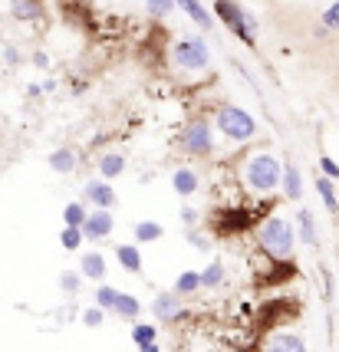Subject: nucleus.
<instances>
[{"instance_id": "nucleus-13", "label": "nucleus", "mask_w": 339, "mask_h": 352, "mask_svg": "<svg viewBox=\"0 0 339 352\" xmlns=\"http://www.w3.org/2000/svg\"><path fill=\"white\" fill-rule=\"evenodd\" d=\"M263 352H307V339L300 333H274L263 342Z\"/></svg>"}, {"instance_id": "nucleus-17", "label": "nucleus", "mask_w": 339, "mask_h": 352, "mask_svg": "<svg viewBox=\"0 0 339 352\" xmlns=\"http://www.w3.org/2000/svg\"><path fill=\"white\" fill-rule=\"evenodd\" d=\"M280 191H283V198H290V201L303 198V175H300V168H296L293 162L283 165V182H280Z\"/></svg>"}, {"instance_id": "nucleus-21", "label": "nucleus", "mask_w": 339, "mask_h": 352, "mask_svg": "<svg viewBox=\"0 0 339 352\" xmlns=\"http://www.w3.org/2000/svg\"><path fill=\"white\" fill-rule=\"evenodd\" d=\"M76 165H79V155L73 148H56L50 155V171H56V175H73Z\"/></svg>"}, {"instance_id": "nucleus-5", "label": "nucleus", "mask_w": 339, "mask_h": 352, "mask_svg": "<svg viewBox=\"0 0 339 352\" xmlns=\"http://www.w3.org/2000/svg\"><path fill=\"white\" fill-rule=\"evenodd\" d=\"M178 145L188 158H208L215 152V129L208 119H191L178 135Z\"/></svg>"}, {"instance_id": "nucleus-3", "label": "nucleus", "mask_w": 339, "mask_h": 352, "mask_svg": "<svg viewBox=\"0 0 339 352\" xmlns=\"http://www.w3.org/2000/svg\"><path fill=\"white\" fill-rule=\"evenodd\" d=\"M215 16L244 46H257V20L247 14L237 0H215Z\"/></svg>"}, {"instance_id": "nucleus-36", "label": "nucleus", "mask_w": 339, "mask_h": 352, "mask_svg": "<svg viewBox=\"0 0 339 352\" xmlns=\"http://www.w3.org/2000/svg\"><path fill=\"white\" fill-rule=\"evenodd\" d=\"M188 241H191V244L198 247V250H208V241H204V237H201V234H198L195 228H191V234H188Z\"/></svg>"}, {"instance_id": "nucleus-9", "label": "nucleus", "mask_w": 339, "mask_h": 352, "mask_svg": "<svg viewBox=\"0 0 339 352\" xmlns=\"http://www.w3.org/2000/svg\"><path fill=\"white\" fill-rule=\"evenodd\" d=\"M83 201H86V204H93V211H112L119 198H116L112 182L93 178V182H86V188H83Z\"/></svg>"}, {"instance_id": "nucleus-22", "label": "nucleus", "mask_w": 339, "mask_h": 352, "mask_svg": "<svg viewBox=\"0 0 339 352\" xmlns=\"http://www.w3.org/2000/svg\"><path fill=\"white\" fill-rule=\"evenodd\" d=\"M316 195H320V201H323V208L329 214H339V198H336V184H333V178L316 175Z\"/></svg>"}, {"instance_id": "nucleus-28", "label": "nucleus", "mask_w": 339, "mask_h": 352, "mask_svg": "<svg viewBox=\"0 0 339 352\" xmlns=\"http://www.w3.org/2000/svg\"><path fill=\"white\" fill-rule=\"evenodd\" d=\"M119 287H112V283H99V290L93 293L96 296V307L106 309V313H112V307H116V300H119Z\"/></svg>"}, {"instance_id": "nucleus-25", "label": "nucleus", "mask_w": 339, "mask_h": 352, "mask_svg": "<svg viewBox=\"0 0 339 352\" xmlns=\"http://www.w3.org/2000/svg\"><path fill=\"white\" fill-rule=\"evenodd\" d=\"M132 234H135V244H155V241H162L165 228H162L158 221H139Z\"/></svg>"}, {"instance_id": "nucleus-4", "label": "nucleus", "mask_w": 339, "mask_h": 352, "mask_svg": "<svg viewBox=\"0 0 339 352\" xmlns=\"http://www.w3.org/2000/svg\"><path fill=\"white\" fill-rule=\"evenodd\" d=\"M215 125L228 142H250L257 135V119L241 106H221L215 116Z\"/></svg>"}, {"instance_id": "nucleus-1", "label": "nucleus", "mask_w": 339, "mask_h": 352, "mask_svg": "<svg viewBox=\"0 0 339 352\" xmlns=\"http://www.w3.org/2000/svg\"><path fill=\"white\" fill-rule=\"evenodd\" d=\"M257 247L270 261H290L296 250V228L287 217H267L257 224Z\"/></svg>"}, {"instance_id": "nucleus-6", "label": "nucleus", "mask_w": 339, "mask_h": 352, "mask_svg": "<svg viewBox=\"0 0 339 352\" xmlns=\"http://www.w3.org/2000/svg\"><path fill=\"white\" fill-rule=\"evenodd\" d=\"M171 60H175V66H178L182 73H201V69H208V63H211V46L204 43L201 36H185V40L175 43Z\"/></svg>"}, {"instance_id": "nucleus-2", "label": "nucleus", "mask_w": 339, "mask_h": 352, "mask_svg": "<svg viewBox=\"0 0 339 352\" xmlns=\"http://www.w3.org/2000/svg\"><path fill=\"white\" fill-rule=\"evenodd\" d=\"M244 182L254 195H274L283 182V162L270 152L250 155L244 165Z\"/></svg>"}, {"instance_id": "nucleus-32", "label": "nucleus", "mask_w": 339, "mask_h": 352, "mask_svg": "<svg viewBox=\"0 0 339 352\" xmlns=\"http://www.w3.org/2000/svg\"><path fill=\"white\" fill-rule=\"evenodd\" d=\"M320 27H323V33H329V30H336V27H339V0L333 3V7H326V10H323V16H320Z\"/></svg>"}, {"instance_id": "nucleus-34", "label": "nucleus", "mask_w": 339, "mask_h": 352, "mask_svg": "<svg viewBox=\"0 0 339 352\" xmlns=\"http://www.w3.org/2000/svg\"><path fill=\"white\" fill-rule=\"evenodd\" d=\"M320 171H323L326 178H333V182H336L339 178V162L336 158H329V155H323V158H320Z\"/></svg>"}, {"instance_id": "nucleus-26", "label": "nucleus", "mask_w": 339, "mask_h": 352, "mask_svg": "<svg viewBox=\"0 0 339 352\" xmlns=\"http://www.w3.org/2000/svg\"><path fill=\"white\" fill-rule=\"evenodd\" d=\"M198 290H201V270H182L178 280H175V293L178 296H191Z\"/></svg>"}, {"instance_id": "nucleus-23", "label": "nucleus", "mask_w": 339, "mask_h": 352, "mask_svg": "<svg viewBox=\"0 0 339 352\" xmlns=\"http://www.w3.org/2000/svg\"><path fill=\"white\" fill-rule=\"evenodd\" d=\"M10 14L17 20H23V23H30V20L43 16V3L40 0H10Z\"/></svg>"}, {"instance_id": "nucleus-35", "label": "nucleus", "mask_w": 339, "mask_h": 352, "mask_svg": "<svg viewBox=\"0 0 339 352\" xmlns=\"http://www.w3.org/2000/svg\"><path fill=\"white\" fill-rule=\"evenodd\" d=\"M182 224H185V228H198V224H201V211H198V208H188V204H185V208H182Z\"/></svg>"}, {"instance_id": "nucleus-8", "label": "nucleus", "mask_w": 339, "mask_h": 352, "mask_svg": "<svg viewBox=\"0 0 339 352\" xmlns=\"http://www.w3.org/2000/svg\"><path fill=\"white\" fill-rule=\"evenodd\" d=\"M152 316L162 322H178L185 320V296H178V293H155L152 300Z\"/></svg>"}, {"instance_id": "nucleus-7", "label": "nucleus", "mask_w": 339, "mask_h": 352, "mask_svg": "<svg viewBox=\"0 0 339 352\" xmlns=\"http://www.w3.org/2000/svg\"><path fill=\"white\" fill-rule=\"evenodd\" d=\"M250 224H254V214L247 208H231V211H217V221L211 224V230L221 234V237H237Z\"/></svg>"}, {"instance_id": "nucleus-31", "label": "nucleus", "mask_w": 339, "mask_h": 352, "mask_svg": "<svg viewBox=\"0 0 339 352\" xmlns=\"http://www.w3.org/2000/svg\"><path fill=\"white\" fill-rule=\"evenodd\" d=\"M79 283H83V274H79V270H63L60 274L63 293H79Z\"/></svg>"}, {"instance_id": "nucleus-20", "label": "nucleus", "mask_w": 339, "mask_h": 352, "mask_svg": "<svg viewBox=\"0 0 339 352\" xmlns=\"http://www.w3.org/2000/svg\"><path fill=\"white\" fill-rule=\"evenodd\" d=\"M122 171H125V155L106 152L102 158H99V178H102V182H116Z\"/></svg>"}, {"instance_id": "nucleus-24", "label": "nucleus", "mask_w": 339, "mask_h": 352, "mask_svg": "<svg viewBox=\"0 0 339 352\" xmlns=\"http://www.w3.org/2000/svg\"><path fill=\"white\" fill-rule=\"evenodd\" d=\"M86 217H89L86 201H69V204L63 208V228H83V224H86Z\"/></svg>"}, {"instance_id": "nucleus-12", "label": "nucleus", "mask_w": 339, "mask_h": 352, "mask_svg": "<svg viewBox=\"0 0 339 352\" xmlns=\"http://www.w3.org/2000/svg\"><path fill=\"white\" fill-rule=\"evenodd\" d=\"M293 228H296V241H303L307 247L320 244V230H316V217L309 208H300L296 217H293Z\"/></svg>"}, {"instance_id": "nucleus-19", "label": "nucleus", "mask_w": 339, "mask_h": 352, "mask_svg": "<svg viewBox=\"0 0 339 352\" xmlns=\"http://www.w3.org/2000/svg\"><path fill=\"white\" fill-rule=\"evenodd\" d=\"M139 313H142L139 296H135V293H125V290L119 293V300H116V307H112V316H119V320H125V322H135Z\"/></svg>"}, {"instance_id": "nucleus-10", "label": "nucleus", "mask_w": 339, "mask_h": 352, "mask_svg": "<svg viewBox=\"0 0 339 352\" xmlns=\"http://www.w3.org/2000/svg\"><path fill=\"white\" fill-rule=\"evenodd\" d=\"M112 230H116V217H112V211H89L86 224H83V237L93 241V244H102V241L112 237Z\"/></svg>"}, {"instance_id": "nucleus-18", "label": "nucleus", "mask_w": 339, "mask_h": 352, "mask_svg": "<svg viewBox=\"0 0 339 352\" xmlns=\"http://www.w3.org/2000/svg\"><path fill=\"white\" fill-rule=\"evenodd\" d=\"M116 261H119V267L125 274H142V263H145L139 244H119L116 247Z\"/></svg>"}, {"instance_id": "nucleus-16", "label": "nucleus", "mask_w": 339, "mask_h": 352, "mask_svg": "<svg viewBox=\"0 0 339 352\" xmlns=\"http://www.w3.org/2000/svg\"><path fill=\"white\" fill-rule=\"evenodd\" d=\"M175 3H178V10H185V16L191 23H198L201 30H211L215 27V16H211V10L201 0H175Z\"/></svg>"}, {"instance_id": "nucleus-29", "label": "nucleus", "mask_w": 339, "mask_h": 352, "mask_svg": "<svg viewBox=\"0 0 339 352\" xmlns=\"http://www.w3.org/2000/svg\"><path fill=\"white\" fill-rule=\"evenodd\" d=\"M83 228H63L60 230V244H63V250H79L83 247Z\"/></svg>"}, {"instance_id": "nucleus-11", "label": "nucleus", "mask_w": 339, "mask_h": 352, "mask_svg": "<svg viewBox=\"0 0 339 352\" xmlns=\"http://www.w3.org/2000/svg\"><path fill=\"white\" fill-rule=\"evenodd\" d=\"M106 270H109V261H106V254H99V250H86V254L79 257V274H83V280L102 283V280H106Z\"/></svg>"}, {"instance_id": "nucleus-30", "label": "nucleus", "mask_w": 339, "mask_h": 352, "mask_svg": "<svg viewBox=\"0 0 339 352\" xmlns=\"http://www.w3.org/2000/svg\"><path fill=\"white\" fill-rule=\"evenodd\" d=\"M145 10H149L155 20H165L171 10H178V3H175V0H145Z\"/></svg>"}, {"instance_id": "nucleus-15", "label": "nucleus", "mask_w": 339, "mask_h": 352, "mask_svg": "<svg viewBox=\"0 0 339 352\" xmlns=\"http://www.w3.org/2000/svg\"><path fill=\"white\" fill-rule=\"evenodd\" d=\"M171 188H175V195L178 198H191L195 191L201 188V178L195 168H188V165H182V168L171 171Z\"/></svg>"}, {"instance_id": "nucleus-14", "label": "nucleus", "mask_w": 339, "mask_h": 352, "mask_svg": "<svg viewBox=\"0 0 339 352\" xmlns=\"http://www.w3.org/2000/svg\"><path fill=\"white\" fill-rule=\"evenodd\" d=\"M132 342L139 352H162L158 346V326L155 322H132Z\"/></svg>"}, {"instance_id": "nucleus-33", "label": "nucleus", "mask_w": 339, "mask_h": 352, "mask_svg": "<svg viewBox=\"0 0 339 352\" xmlns=\"http://www.w3.org/2000/svg\"><path fill=\"white\" fill-rule=\"evenodd\" d=\"M102 322H106V309H99V307L83 309V326H89V329H99Z\"/></svg>"}, {"instance_id": "nucleus-27", "label": "nucleus", "mask_w": 339, "mask_h": 352, "mask_svg": "<svg viewBox=\"0 0 339 352\" xmlns=\"http://www.w3.org/2000/svg\"><path fill=\"white\" fill-rule=\"evenodd\" d=\"M224 283V263L221 261H211L204 270H201V290H215Z\"/></svg>"}]
</instances>
